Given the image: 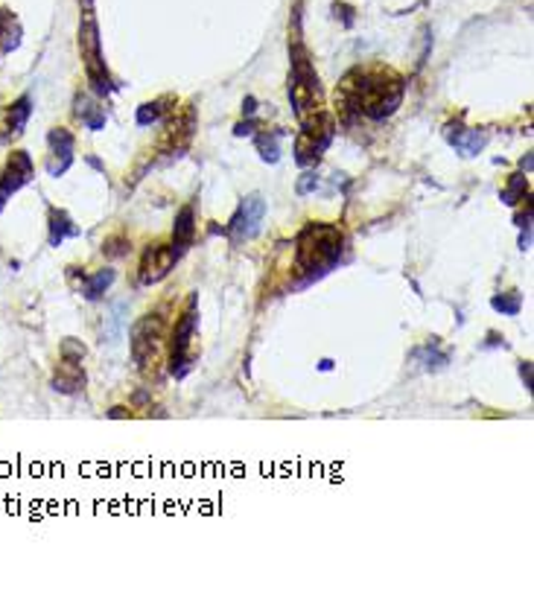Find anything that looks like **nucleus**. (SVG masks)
Wrapping results in <instances>:
<instances>
[{"label": "nucleus", "instance_id": "f257e3e1", "mask_svg": "<svg viewBox=\"0 0 534 592\" xmlns=\"http://www.w3.org/2000/svg\"><path fill=\"white\" fill-rule=\"evenodd\" d=\"M289 97L292 109L304 120L307 114L321 109V82L313 68V58L307 53V44L301 36V4L292 6V21H289Z\"/></svg>", "mask_w": 534, "mask_h": 592}, {"label": "nucleus", "instance_id": "f03ea898", "mask_svg": "<svg viewBox=\"0 0 534 592\" xmlns=\"http://www.w3.org/2000/svg\"><path fill=\"white\" fill-rule=\"evenodd\" d=\"M403 94H406L403 77H397L394 70H377V73H371V77H365L356 91L345 88L342 102L348 109L356 106L365 117H371V120H385V117H392L400 109Z\"/></svg>", "mask_w": 534, "mask_h": 592}, {"label": "nucleus", "instance_id": "7ed1b4c3", "mask_svg": "<svg viewBox=\"0 0 534 592\" xmlns=\"http://www.w3.org/2000/svg\"><path fill=\"white\" fill-rule=\"evenodd\" d=\"M345 236L336 225H324V222H309L295 240V257H298V269L307 275V280L321 277L328 269H333L339 254H342Z\"/></svg>", "mask_w": 534, "mask_h": 592}, {"label": "nucleus", "instance_id": "20e7f679", "mask_svg": "<svg viewBox=\"0 0 534 592\" xmlns=\"http://www.w3.org/2000/svg\"><path fill=\"white\" fill-rule=\"evenodd\" d=\"M79 53H82V65L91 88L99 97L111 94V73L106 68V58H102L99 47V24H97V12H94V0H82V15H79Z\"/></svg>", "mask_w": 534, "mask_h": 592}, {"label": "nucleus", "instance_id": "39448f33", "mask_svg": "<svg viewBox=\"0 0 534 592\" xmlns=\"http://www.w3.org/2000/svg\"><path fill=\"white\" fill-rule=\"evenodd\" d=\"M333 135H336V123L328 111L319 109L313 114H307L301 120L298 140H295V161H298L301 167H316L324 150L330 146Z\"/></svg>", "mask_w": 534, "mask_h": 592}, {"label": "nucleus", "instance_id": "423d86ee", "mask_svg": "<svg viewBox=\"0 0 534 592\" xmlns=\"http://www.w3.org/2000/svg\"><path fill=\"white\" fill-rule=\"evenodd\" d=\"M196 321H199L196 295H190L184 313L175 321L173 338H170V374L175 379H184L190 371V342H193V333H196Z\"/></svg>", "mask_w": 534, "mask_h": 592}, {"label": "nucleus", "instance_id": "0eeeda50", "mask_svg": "<svg viewBox=\"0 0 534 592\" xmlns=\"http://www.w3.org/2000/svg\"><path fill=\"white\" fill-rule=\"evenodd\" d=\"M178 254H182V248H178L175 243H170V245H150V248H146L143 257H141V265H138V280H141V286H152V284H158V280H164V277L173 272V265H175Z\"/></svg>", "mask_w": 534, "mask_h": 592}, {"label": "nucleus", "instance_id": "6e6552de", "mask_svg": "<svg viewBox=\"0 0 534 592\" xmlns=\"http://www.w3.org/2000/svg\"><path fill=\"white\" fill-rule=\"evenodd\" d=\"M36 167H33V158H29L24 150H15L6 161L4 172H0V213H4V204L18 193L24 184L33 182Z\"/></svg>", "mask_w": 534, "mask_h": 592}, {"label": "nucleus", "instance_id": "1a4fd4ad", "mask_svg": "<svg viewBox=\"0 0 534 592\" xmlns=\"http://www.w3.org/2000/svg\"><path fill=\"white\" fill-rule=\"evenodd\" d=\"M161 333H164V321H161V316H143L135 324V330H131V357H135V362L141 368H146L150 359H155Z\"/></svg>", "mask_w": 534, "mask_h": 592}, {"label": "nucleus", "instance_id": "9d476101", "mask_svg": "<svg viewBox=\"0 0 534 592\" xmlns=\"http://www.w3.org/2000/svg\"><path fill=\"white\" fill-rule=\"evenodd\" d=\"M263 216H266V202L260 193H251L243 204H240V211H236V216L231 219V240L234 243H246L251 240V236H257L260 225H263Z\"/></svg>", "mask_w": 534, "mask_h": 592}, {"label": "nucleus", "instance_id": "9b49d317", "mask_svg": "<svg viewBox=\"0 0 534 592\" xmlns=\"http://www.w3.org/2000/svg\"><path fill=\"white\" fill-rule=\"evenodd\" d=\"M73 164V135L65 126H56L47 135V172L65 175Z\"/></svg>", "mask_w": 534, "mask_h": 592}, {"label": "nucleus", "instance_id": "f8f14e48", "mask_svg": "<svg viewBox=\"0 0 534 592\" xmlns=\"http://www.w3.org/2000/svg\"><path fill=\"white\" fill-rule=\"evenodd\" d=\"M29 114H33V97H21L18 102L6 106L4 114H0V140L18 138L29 120Z\"/></svg>", "mask_w": 534, "mask_h": 592}, {"label": "nucleus", "instance_id": "ddd939ff", "mask_svg": "<svg viewBox=\"0 0 534 592\" xmlns=\"http://www.w3.org/2000/svg\"><path fill=\"white\" fill-rule=\"evenodd\" d=\"M53 389H56V391H65V394H77L79 389H85V371H82V362L62 359V365L56 368Z\"/></svg>", "mask_w": 534, "mask_h": 592}, {"label": "nucleus", "instance_id": "4468645a", "mask_svg": "<svg viewBox=\"0 0 534 592\" xmlns=\"http://www.w3.org/2000/svg\"><path fill=\"white\" fill-rule=\"evenodd\" d=\"M68 236H79V228L73 225V219L62 207H50V245H62Z\"/></svg>", "mask_w": 534, "mask_h": 592}, {"label": "nucleus", "instance_id": "2eb2a0df", "mask_svg": "<svg viewBox=\"0 0 534 592\" xmlns=\"http://www.w3.org/2000/svg\"><path fill=\"white\" fill-rule=\"evenodd\" d=\"M193 204H184L182 211H178L175 222H173V243L178 248H187L193 243V234H196V219H193Z\"/></svg>", "mask_w": 534, "mask_h": 592}, {"label": "nucleus", "instance_id": "dca6fc26", "mask_svg": "<svg viewBox=\"0 0 534 592\" xmlns=\"http://www.w3.org/2000/svg\"><path fill=\"white\" fill-rule=\"evenodd\" d=\"M73 111H77V117L79 120L88 126V129H94V131H99L102 126H106V111H102V106L97 99H91V97H77V106H73Z\"/></svg>", "mask_w": 534, "mask_h": 592}, {"label": "nucleus", "instance_id": "f3484780", "mask_svg": "<svg viewBox=\"0 0 534 592\" xmlns=\"http://www.w3.org/2000/svg\"><path fill=\"white\" fill-rule=\"evenodd\" d=\"M447 140L455 146V150H462L465 155H479L485 150V143H487V135L479 129H473V131L455 129V135H453V131H447Z\"/></svg>", "mask_w": 534, "mask_h": 592}, {"label": "nucleus", "instance_id": "a211bd4d", "mask_svg": "<svg viewBox=\"0 0 534 592\" xmlns=\"http://www.w3.org/2000/svg\"><path fill=\"white\" fill-rule=\"evenodd\" d=\"M21 44V24L9 9H0V53H12Z\"/></svg>", "mask_w": 534, "mask_h": 592}, {"label": "nucleus", "instance_id": "6ab92c4d", "mask_svg": "<svg viewBox=\"0 0 534 592\" xmlns=\"http://www.w3.org/2000/svg\"><path fill=\"white\" fill-rule=\"evenodd\" d=\"M173 106H175L173 97H161L155 102H143V106L138 109V114H135V120H138V126H155L173 111Z\"/></svg>", "mask_w": 534, "mask_h": 592}, {"label": "nucleus", "instance_id": "aec40b11", "mask_svg": "<svg viewBox=\"0 0 534 592\" xmlns=\"http://www.w3.org/2000/svg\"><path fill=\"white\" fill-rule=\"evenodd\" d=\"M114 284V269H99V272H94V275H88L85 280H82V295L88 301H99L102 295L109 292V286Z\"/></svg>", "mask_w": 534, "mask_h": 592}, {"label": "nucleus", "instance_id": "412c9836", "mask_svg": "<svg viewBox=\"0 0 534 592\" xmlns=\"http://www.w3.org/2000/svg\"><path fill=\"white\" fill-rule=\"evenodd\" d=\"M529 193V182H526V172H514L508 179V187L502 190V202L506 204H517L523 196Z\"/></svg>", "mask_w": 534, "mask_h": 592}, {"label": "nucleus", "instance_id": "4be33fe9", "mask_svg": "<svg viewBox=\"0 0 534 592\" xmlns=\"http://www.w3.org/2000/svg\"><path fill=\"white\" fill-rule=\"evenodd\" d=\"M491 304H494L497 313H502V316H517V313H520V304L523 301H520V295H517V292H508V295H497Z\"/></svg>", "mask_w": 534, "mask_h": 592}, {"label": "nucleus", "instance_id": "5701e85b", "mask_svg": "<svg viewBox=\"0 0 534 592\" xmlns=\"http://www.w3.org/2000/svg\"><path fill=\"white\" fill-rule=\"evenodd\" d=\"M257 150H260V158L266 161V164H277L280 161L277 140L272 135H257Z\"/></svg>", "mask_w": 534, "mask_h": 592}, {"label": "nucleus", "instance_id": "b1692460", "mask_svg": "<svg viewBox=\"0 0 534 592\" xmlns=\"http://www.w3.org/2000/svg\"><path fill=\"white\" fill-rule=\"evenodd\" d=\"M85 345L77 342V338H65V345H62V357L65 359H73V362H82L85 359Z\"/></svg>", "mask_w": 534, "mask_h": 592}, {"label": "nucleus", "instance_id": "393cba45", "mask_svg": "<svg viewBox=\"0 0 534 592\" xmlns=\"http://www.w3.org/2000/svg\"><path fill=\"white\" fill-rule=\"evenodd\" d=\"M316 187H319V175L316 172H304L298 179V196H307L309 190H316Z\"/></svg>", "mask_w": 534, "mask_h": 592}, {"label": "nucleus", "instance_id": "a878e982", "mask_svg": "<svg viewBox=\"0 0 534 592\" xmlns=\"http://www.w3.org/2000/svg\"><path fill=\"white\" fill-rule=\"evenodd\" d=\"M333 15H336V18H342L345 29L353 26V18H356V15H353V6H348V4H336V6H333Z\"/></svg>", "mask_w": 534, "mask_h": 592}, {"label": "nucleus", "instance_id": "bb28decb", "mask_svg": "<svg viewBox=\"0 0 534 592\" xmlns=\"http://www.w3.org/2000/svg\"><path fill=\"white\" fill-rule=\"evenodd\" d=\"M255 131H257V123H255V120H243V123H236L234 135L243 138V135H255Z\"/></svg>", "mask_w": 534, "mask_h": 592}, {"label": "nucleus", "instance_id": "cd10ccee", "mask_svg": "<svg viewBox=\"0 0 534 592\" xmlns=\"http://www.w3.org/2000/svg\"><path fill=\"white\" fill-rule=\"evenodd\" d=\"M255 111H257V99H255V97H246V99H243V114L251 117Z\"/></svg>", "mask_w": 534, "mask_h": 592}, {"label": "nucleus", "instance_id": "c85d7f7f", "mask_svg": "<svg viewBox=\"0 0 534 592\" xmlns=\"http://www.w3.org/2000/svg\"><path fill=\"white\" fill-rule=\"evenodd\" d=\"M520 374H523V379H526V389H531V362H523V365H520Z\"/></svg>", "mask_w": 534, "mask_h": 592}, {"label": "nucleus", "instance_id": "c756f323", "mask_svg": "<svg viewBox=\"0 0 534 592\" xmlns=\"http://www.w3.org/2000/svg\"><path fill=\"white\" fill-rule=\"evenodd\" d=\"M109 418H129V411H126V409H111Z\"/></svg>", "mask_w": 534, "mask_h": 592}]
</instances>
